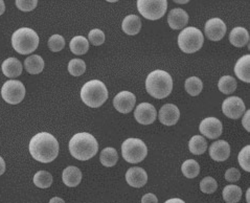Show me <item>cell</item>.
Returning <instances> with one entry per match:
<instances>
[{
    "instance_id": "6da1fadb",
    "label": "cell",
    "mask_w": 250,
    "mask_h": 203,
    "mask_svg": "<svg viewBox=\"0 0 250 203\" xmlns=\"http://www.w3.org/2000/svg\"><path fill=\"white\" fill-rule=\"evenodd\" d=\"M29 153L35 161L48 163L54 162L59 154V142L54 135L41 132L33 136L29 142Z\"/></svg>"
},
{
    "instance_id": "7a4b0ae2",
    "label": "cell",
    "mask_w": 250,
    "mask_h": 203,
    "mask_svg": "<svg viewBox=\"0 0 250 203\" xmlns=\"http://www.w3.org/2000/svg\"><path fill=\"white\" fill-rule=\"evenodd\" d=\"M68 148L72 157L78 161L86 162L98 153L99 144L93 135L87 132H81L71 137Z\"/></svg>"
},
{
    "instance_id": "3957f363",
    "label": "cell",
    "mask_w": 250,
    "mask_h": 203,
    "mask_svg": "<svg viewBox=\"0 0 250 203\" xmlns=\"http://www.w3.org/2000/svg\"><path fill=\"white\" fill-rule=\"evenodd\" d=\"M146 89L151 97L161 100L168 97L173 89V79L168 72L156 69L150 72L146 80Z\"/></svg>"
},
{
    "instance_id": "277c9868",
    "label": "cell",
    "mask_w": 250,
    "mask_h": 203,
    "mask_svg": "<svg viewBox=\"0 0 250 203\" xmlns=\"http://www.w3.org/2000/svg\"><path fill=\"white\" fill-rule=\"evenodd\" d=\"M81 99L88 107L99 108L108 99V90L100 80H91L84 84L81 89Z\"/></svg>"
},
{
    "instance_id": "5b68a950",
    "label": "cell",
    "mask_w": 250,
    "mask_h": 203,
    "mask_svg": "<svg viewBox=\"0 0 250 203\" xmlns=\"http://www.w3.org/2000/svg\"><path fill=\"white\" fill-rule=\"evenodd\" d=\"M13 48L20 55H29L39 46V36L29 27H21L12 36Z\"/></svg>"
},
{
    "instance_id": "8992f818",
    "label": "cell",
    "mask_w": 250,
    "mask_h": 203,
    "mask_svg": "<svg viewBox=\"0 0 250 203\" xmlns=\"http://www.w3.org/2000/svg\"><path fill=\"white\" fill-rule=\"evenodd\" d=\"M203 42L202 32L194 26L185 27L178 36V46L186 54H194L200 50Z\"/></svg>"
},
{
    "instance_id": "52a82bcc",
    "label": "cell",
    "mask_w": 250,
    "mask_h": 203,
    "mask_svg": "<svg viewBox=\"0 0 250 203\" xmlns=\"http://www.w3.org/2000/svg\"><path fill=\"white\" fill-rule=\"evenodd\" d=\"M122 154L129 163L142 162L148 155V148L139 139H128L122 144Z\"/></svg>"
},
{
    "instance_id": "ba28073f",
    "label": "cell",
    "mask_w": 250,
    "mask_h": 203,
    "mask_svg": "<svg viewBox=\"0 0 250 203\" xmlns=\"http://www.w3.org/2000/svg\"><path fill=\"white\" fill-rule=\"evenodd\" d=\"M138 12L148 20H158L167 12V0H137Z\"/></svg>"
},
{
    "instance_id": "9c48e42d",
    "label": "cell",
    "mask_w": 250,
    "mask_h": 203,
    "mask_svg": "<svg viewBox=\"0 0 250 203\" xmlns=\"http://www.w3.org/2000/svg\"><path fill=\"white\" fill-rule=\"evenodd\" d=\"M2 99L11 105H17L23 101L25 97V87L17 80H9L1 88Z\"/></svg>"
},
{
    "instance_id": "30bf717a",
    "label": "cell",
    "mask_w": 250,
    "mask_h": 203,
    "mask_svg": "<svg viewBox=\"0 0 250 203\" xmlns=\"http://www.w3.org/2000/svg\"><path fill=\"white\" fill-rule=\"evenodd\" d=\"M222 111L225 117L231 120H238L245 113V104L239 97H229L224 100L222 104Z\"/></svg>"
},
{
    "instance_id": "8fae6325",
    "label": "cell",
    "mask_w": 250,
    "mask_h": 203,
    "mask_svg": "<svg viewBox=\"0 0 250 203\" xmlns=\"http://www.w3.org/2000/svg\"><path fill=\"white\" fill-rule=\"evenodd\" d=\"M136 104L135 94L130 91H121L113 99L115 109L124 114H127L134 109Z\"/></svg>"
},
{
    "instance_id": "7c38bea8",
    "label": "cell",
    "mask_w": 250,
    "mask_h": 203,
    "mask_svg": "<svg viewBox=\"0 0 250 203\" xmlns=\"http://www.w3.org/2000/svg\"><path fill=\"white\" fill-rule=\"evenodd\" d=\"M199 131L209 140H217L223 131L222 122L216 118H207L200 122Z\"/></svg>"
},
{
    "instance_id": "4fadbf2b",
    "label": "cell",
    "mask_w": 250,
    "mask_h": 203,
    "mask_svg": "<svg viewBox=\"0 0 250 203\" xmlns=\"http://www.w3.org/2000/svg\"><path fill=\"white\" fill-rule=\"evenodd\" d=\"M226 24L220 18L209 19L204 26V33L207 37L211 41L221 40L226 34Z\"/></svg>"
},
{
    "instance_id": "5bb4252c",
    "label": "cell",
    "mask_w": 250,
    "mask_h": 203,
    "mask_svg": "<svg viewBox=\"0 0 250 203\" xmlns=\"http://www.w3.org/2000/svg\"><path fill=\"white\" fill-rule=\"evenodd\" d=\"M134 118L139 124L151 125L157 118V111L152 104L142 103L135 108Z\"/></svg>"
},
{
    "instance_id": "9a60e30c",
    "label": "cell",
    "mask_w": 250,
    "mask_h": 203,
    "mask_svg": "<svg viewBox=\"0 0 250 203\" xmlns=\"http://www.w3.org/2000/svg\"><path fill=\"white\" fill-rule=\"evenodd\" d=\"M180 118V111L178 107L174 104H166L160 108L158 120L166 126H174L177 124Z\"/></svg>"
},
{
    "instance_id": "2e32d148",
    "label": "cell",
    "mask_w": 250,
    "mask_h": 203,
    "mask_svg": "<svg viewBox=\"0 0 250 203\" xmlns=\"http://www.w3.org/2000/svg\"><path fill=\"white\" fill-rule=\"evenodd\" d=\"M208 152L211 159H214L215 162H222L227 161V158L229 157L230 146L229 143L225 141H217L210 144Z\"/></svg>"
},
{
    "instance_id": "e0dca14e",
    "label": "cell",
    "mask_w": 250,
    "mask_h": 203,
    "mask_svg": "<svg viewBox=\"0 0 250 203\" xmlns=\"http://www.w3.org/2000/svg\"><path fill=\"white\" fill-rule=\"evenodd\" d=\"M126 181L130 186L133 187H143L146 181H148V174L139 166L130 168L126 173Z\"/></svg>"
},
{
    "instance_id": "ac0fdd59",
    "label": "cell",
    "mask_w": 250,
    "mask_h": 203,
    "mask_svg": "<svg viewBox=\"0 0 250 203\" xmlns=\"http://www.w3.org/2000/svg\"><path fill=\"white\" fill-rule=\"evenodd\" d=\"M188 22V13L182 9H173L167 16V23L173 30H182Z\"/></svg>"
},
{
    "instance_id": "d6986e66",
    "label": "cell",
    "mask_w": 250,
    "mask_h": 203,
    "mask_svg": "<svg viewBox=\"0 0 250 203\" xmlns=\"http://www.w3.org/2000/svg\"><path fill=\"white\" fill-rule=\"evenodd\" d=\"M62 180L65 185L69 187H76L80 184L82 180V172H81L77 166H68L63 171Z\"/></svg>"
},
{
    "instance_id": "ffe728a7",
    "label": "cell",
    "mask_w": 250,
    "mask_h": 203,
    "mask_svg": "<svg viewBox=\"0 0 250 203\" xmlns=\"http://www.w3.org/2000/svg\"><path fill=\"white\" fill-rule=\"evenodd\" d=\"M3 75L7 78H17L22 74V64L16 58H9L1 65Z\"/></svg>"
},
{
    "instance_id": "44dd1931",
    "label": "cell",
    "mask_w": 250,
    "mask_h": 203,
    "mask_svg": "<svg viewBox=\"0 0 250 203\" xmlns=\"http://www.w3.org/2000/svg\"><path fill=\"white\" fill-rule=\"evenodd\" d=\"M229 41L233 46L244 47L249 42V33L242 26L234 27L229 34Z\"/></svg>"
},
{
    "instance_id": "7402d4cb",
    "label": "cell",
    "mask_w": 250,
    "mask_h": 203,
    "mask_svg": "<svg viewBox=\"0 0 250 203\" xmlns=\"http://www.w3.org/2000/svg\"><path fill=\"white\" fill-rule=\"evenodd\" d=\"M249 63H250V56L245 55L241 57L234 65V74L237 78H239L241 81L245 83L250 82V75H249Z\"/></svg>"
},
{
    "instance_id": "603a6c76",
    "label": "cell",
    "mask_w": 250,
    "mask_h": 203,
    "mask_svg": "<svg viewBox=\"0 0 250 203\" xmlns=\"http://www.w3.org/2000/svg\"><path fill=\"white\" fill-rule=\"evenodd\" d=\"M122 28L124 33H126L127 35L135 36L141 32L142 21L136 15H129L123 20Z\"/></svg>"
},
{
    "instance_id": "cb8c5ba5",
    "label": "cell",
    "mask_w": 250,
    "mask_h": 203,
    "mask_svg": "<svg viewBox=\"0 0 250 203\" xmlns=\"http://www.w3.org/2000/svg\"><path fill=\"white\" fill-rule=\"evenodd\" d=\"M24 67L28 74L38 75L44 69V61L38 55H32L24 60Z\"/></svg>"
},
{
    "instance_id": "d4e9b609",
    "label": "cell",
    "mask_w": 250,
    "mask_h": 203,
    "mask_svg": "<svg viewBox=\"0 0 250 203\" xmlns=\"http://www.w3.org/2000/svg\"><path fill=\"white\" fill-rule=\"evenodd\" d=\"M69 47L72 54L78 56L85 55L89 49V42L83 36H76L71 39Z\"/></svg>"
},
{
    "instance_id": "484cf974",
    "label": "cell",
    "mask_w": 250,
    "mask_h": 203,
    "mask_svg": "<svg viewBox=\"0 0 250 203\" xmlns=\"http://www.w3.org/2000/svg\"><path fill=\"white\" fill-rule=\"evenodd\" d=\"M190 153L194 155H201L208 149V142L201 135H195L188 142Z\"/></svg>"
},
{
    "instance_id": "4316f807",
    "label": "cell",
    "mask_w": 250,
    "mask_h": 203,
    "mask_svg": "<svg viewBox=\"0 0 250 203\" xmlns=\"http://www.w3.org/2000/svg\"><path fill=\"white\" fill-rule=\"evenodd\" d=\"M100 162L103 165L107 166V168L113 166L119 162V153H117V151L114 148H105L101 152Z\"/></svg>"
},
{
    "instance_id": "83f0119b",
    "label": "cell",
    "mask_w": 250,
    "mask_h": 203,
    "mask_svg": "<svg viewBox=\"0 0 250 203\" xmlns=\"http://www.w3.org/2000/svg\"><path fill=\"white\" fill-rule=\"evenodd\" d=\"M223 199L227 203H238L242 198L241 187L234 184L227 185L223 190Z\"/></svg>"
},
{
    "instance_id": "f1b7e54d",
    "label": "cell",
    "mask_w": 250,
    "mask_h": 203,
    "mask_svg": "<svg viewBox=\"0 0 250 203\" xmlns=\"http://www.w3.org/2000/svg\"><path fill=\"white\" fill-rule=\"evenodd\" d=\"M182 174L188 179L196 178L200 173V165L194 159H188L181 165Z\"/></svg>"
},
{
    "instance_id": "f546056e",
    "label": "cell",
    "mask_w": 250,
    "mask_h": 203,
    "mask_svg": "<svg viewBox=\"0 0 250 203\" xmlns=\"http://www.w3.org/2000/svg\"><path fill=\"white\" fill-rule=\"evenodd\" d=\"M185 88L189 96L197 97V96H199L203 89V83L199 78L190 77L186 80Z\"/></svg>"
},
{
    "instance_id": "4dcf8cb0",
    "label": "cell",
    "mask_w": 250,
    "mask_h": 203,
    "mask_svg": "<svg viewBox=\"0 0 250 203\" xmlns=\"http://www.w3.org/2000/svg\"><path fill=\"white\" fill-rule=\"evenodd\" d=\"M237 81L231 76H224L219 80L218 88L224 94H231L237 89Z\"/></svg>"
},
{
    "instance_id": "1f68e13d",
    "label": "cell",
    "mask_w": 250,
    "mask_h": 203,
    "mask_svg": "<svg viewBox=\"0 0 250 203\" xmlns=\"http://www.w3.org/2000/svg\"><path fill=\"white\" fill-rule=\"evenodd\" d=\"M34 183L40 188H47L53 183V176L47 171H39L35 174Z\"/></svg>"
},
{
    "instance_id": "d6a6232c",
    "label": "cell",
    "mask_w": 250,
    "mask_h": 203,
    "mask_svg": "<svg viewBox=\"0 0 250 203\" xmlns=\"http://www.w3.org/2000/svg\"><path fill=\"white\" fill-rule=\"evenodd\" d=\"M86 70V64L81 59H72L68 63V71L73 77L82 76Z\"/></svg>"
},
{
    "instance_id": "836d02e7",
    "label": "cell",
    "mask_w": 250,
    "mask_h": 203,
    "mask_svg": "<svg viewBox=\"0 0 250 203\" xmlns=\"http://www.w3.org/2000/svg\"><path fill=\"white\" fill-rule=\"evenodd\" d=\"M218 183L212 177H205L200 183V190L205 194H212L217 191Z\"/></svg>"
},
{
    "instance_id": "e575fe53",
    "label": "cell",
    "mask_w": 250,
    "mask_h": 203,
    "mask_svg": "<svg viewBox=\"0 0 250 203\" xmlns=\"http://www.w3.org/2000/svg\"><path fill=\"white\" fill-rule=\"evenodd\" d=\"M249 155H250V146H246L240 151L239 156H238V161H239L241 168L246 172H250Z\"/></svg>"
},
{
    "instance_id": "d590c367",
    "label": "cell",
    "mask_w": 250,
    "mask_h": 203,
    "mask_svg": "<svg viewBox=\"0 0 250 203\" xmlns=\"http://www.w3.org/2000/svg\"><path fill=\"white\" fill-rule=\"evenodd\" d=\"M65 46V40L60 35L51 36L48 40V47L54 53H58L62 50Z\"/></svg>"
},
{
    "instance_id": "8d00e7d4",
    "label": "cell",
    "mask_w": 250,
    "mask_h": 203,
    "mask_svg": "<svg viewBox=\"0 0 250 203\" xmlns=\"http://www.w3.org/2000/svg\"><path fill=\"white\" fill-rule=\"evenodd\" d=\"M88 42H90L91 44L99 46L102 45L105 42V34L103 31L99 30V28H94L91 30L88 34Z\"/></svg>"
},
{
    "instance_id": "74e56055",
    "label": "cell",
    "mask_w": 250,
    "mask_h": 203,
    "mask_svg": "<svg viewBox=\"0 0 250 203\" xmlns=\"http://www.w3.org/2000/svg\"><path fill=\"white\" fill-rule=\"evenodd\" d=\"M15 4L22 12H31L35 10L38 1L37 0H16Z\"/></svg>"
},
{
    "instance_id": "f35d334b",
    "label": "cell",
    "mask_w": 250,
    "mask_h": 203,
    "mask_svg": "<svg viewBox=\"0 0 250 203\" xmlns=\"http://www.w3.org/2000/svg\"><path fill=\"white\" fill-rule=\"evenodd\" d=\"M241 178V173L237 168H230L225 173V179L229 183H237Z\"/></svg>"
},
{
    "instance_id": "ab89813d",
    "label": "cell",
    "mask_w": 250,
    "mask_h": 203,
    "mask_svg": "<svg viewBox=\"0 0 250 203\" xmlns=\"http://www.w3.org/2000/svg\"><path fill=\"white\" fill-rule=\"evenodd\" d=\"M242 125L245 128L246 131H250V110L245 111L243 114V119H242Z\"/></svg>"
},
{
    "instance_id": "60d3db41",
    "label": "cell",
    "mask_w": 250,
    "mask_h": 203,
    "mask_svg": "<svg viewBox=\"0 0 250 203\" xmlns=\"http://www.w3.org/2000/svg\"><path fill=\"white\" fill-rule=\"evenodd\" d=\"M142 203H158V199L155 195L149 193L144 195V197L142 198Z\"/></svg>"
},
{
    "instance_id": "b9f144b4",
    "label": "cell",
    "mask_w": 250,
    "mask_h": 203,
    "mask_svg": "<svg viewBox=\"0 0 250 203\" xmlns=\"http://www.w3.org/2000/svg\"><path fill=\"white\" fill-rule=\"evenodd\" d=\"M5 172V162L3 161V158L0 156V176Z\"/></svg>"
},
{
    "instance_id": "7bdbcfd3",
    "label": "cell",
    "mask_w": 250,
    "mask_h": 203,
    "mask_svg": "<svg viewBox=\"0 0 250 203\" xmlns=\"http://www.w3.org/2000/svg\"><path fill=\"white\" fill-rule=\"evenodd\" d=\"M165 203H186V202L179 198H172V199L167 200Z\"/></svg>"
},
{
    "instance_id": "ee69618b",
    "label": "cell",
    "mask_w": 250,
    "mask_h": 203,
    "mask_svg": "<svg viewBox=\"0 0 250 203\" xmlns=\"http://www.w3.org/2000/svg\"><path fill=\"white\" fill-rule=\"evenodd\" d=\"M49 203H65V201L60 197H54L49 200Z\"/></svg>"
},
{
    "instance_id": "f6af8a7d",
    "label": "cell",
    "mask_w": 250,
    "mask_h": 203,
    "mask_svg": "<svg viewBox=\"0 0 250 203\" xmlns=\"http://www.w3.org/2000/svg\"><path fill=\"white\" fill-rule=\"evenodd\" d=\"M4 11H5L4 1H2V0H0V16L2 15V14L4 13Z\"/></svg>"
},
{
    "instance_id": "bcb514c9",
    "label": "cell",
    "mask_w": 250,
    "mask_h": 203,
    "mask_svg": "<svg viewBox=\"0 0 250 203\" xmlns=\"http://www.w3.org/2000/svg\"><path fill=\"white\" fill-rule=\"evenodd\" d=\"M249 197H250V190H247V192H246V201H247V203H250Z\"/></svg>"
},
{
    "instance_id": "7dc6e473",
    "label": "cell",
    "mask_w": 250,
    "mask_h": 203,
    "mask_svg": "<svg viewBox=\"0 0 250 203\" xmlns=\"http://www.w3.org/2000/svg\"><path fill=\"white\" fill-rule=\"evenodd\" d=\"M175 2H176V3H179V4H185V3H188V0H186V1H177V0H176Z\"/></svg>"
}]
</instances>
